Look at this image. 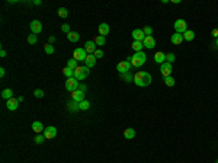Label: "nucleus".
<instances>
[{"mask_svg":"<svg viewBox=\"0 0 218 163\" xmlns=\"http://www.w3.org/2000/svg\"><path fill=\"white\" fill-rule=\"evenodd\" d=\"M67 109H68L70 112H77V111H80V108H79V102H76V100L68 102V103H67Z\"/></svg>","mask_w":218,"mask_h":163,"instance_id":"obj_20","label":"nucleus"},{"mask_svg":"<svg viewBox=\"0 0 218 163\" xmlns=\"http://www.w3.org/2000/svg\"><path fill=\"white\" fill-rule=\"evenodd\" d=\"M87 57V53L85 48H76L74 50V53H73V58L76 60V61H85Z\"/></svg>","mask_w":218,"mask_h":163,"instance_id":"obj_6","label":"nucleus"},{"mask_svg":"<svg viewBox=\"0 0 218 163\" xmlns=\"http://www.w3.org/2000/svg\"><path fill=\"white\" fill-rule=\"evenodd\" d=\"M142 44H144V48L151 50V48L156 47V39H154L153 36H145V38H144V41H142Z\"/></svg>","mask_w":218,"mask_h":163,"instance_id":"obj_14","label":"nucleus"},{"mask_svg":"<svg viewBox=\"0 0 218 163\" xmlns=\"http://www.w3.org/2000/svg\"><path fill=\"white\" fill-rule=\"evenodd\" d=\"M93 41L96 42V45H98V47H103V45H105V42H106V41H105V36H102V35H96V36L93 38Z\"/></svg>","mask_w":218,"mask_h":163,"instance_id":"obj_26","label":"nucleus"},{"mask_svg":"<svg viewBox=\"0 0 218 163\" xmlns=\"http://www.w3.org/2000/svg\"><path fill=\"white\" fill-rule=\"evenodd\" d=\"M18 106H19V100H18V98H12L6 102V108L9 109V111H16Z\"/></svg>","mask_w":218,"mask_h":163,"instance_id":"obj_12","label":"nucleus"},{"mask_svg":"<svg viewBox=\"0 0 218 163\" xmlns=\"http://www.w3.org/2000/svg\"><path fill=\"white\" fill-rule=\"evenodd\" d=\"M32 130L35 131V132H41V131L44 130L42 122H39V121H33L32 122Z\"/></svg>","mask_w":218,"mask_h":163,"instance_id":"obj_24","label":"nucleus"},{"mask_svg":"<svg viewBox=\"0 0 218 163\" xmlns=\"http://www.w3.org/2000/svg\"><path fill=\"white\" fill-rule=\"evenodd\" d=\"M44 51H45L47 54H54V51H55L54 45H53V44H45V45H44Z\"/></svg>","mask_w":218,"mask_h":163,"instance_id":"obj_30","label":"nucleus"},{"mask_svg":"<svg viewBox=\"0 0 218 163\" xmlns=\"http://www.w3.org/2000/svg\"><path fill=\"white\" fill-rule=\"evenodd\" d=\"M1 98L6 99V100L12 99L13 98V90H12V89H3V90H1Z\"/></svg>","mask_w":218,"mask_h":163,"instance_id":"obj_23","label":"nucleus"},{"mask_svg":"<svg viewBox=\"0 0 218 163\" xmlns=\"http://www.w3.org/2000/svg\"><path fill=\"white\" fill-rule=\"evenodd\" d=\"M79 85H80V82L74 79V77H70V79H67V82H65V89L67 90H70V92H74L79 89Z\"/></svg>","mask_w":218,"mask_h":163,"instance_id":"obj_5","label":"nucleus"},{"mask_svg":"<svg viewBox=\"0 0 218 163\" xmlns=\"http://www.w3.org/2000/svg\"><path fill=\"white\" fill-rule=\"evenodd\" d=\"M124 137H125L127 140H132V138L135 137V130H134V128H125V130H124Z\"/></svg>","mask_w":218,"mask_h":163,"instance_id":"obj_21","label":"nucleus"},{"mask_svg":"<svg viewBox=\"0 0 218 163\" xmlns=\"http://www.w3.org/2000/svg\"><path fill=\"white\" fill-rule=\"evenodd\" d=\"M132 38H134V41H144L145 35L142 32V29H134L132 31Z\"/></svg>","mask_w":218,"mask_h":163,"instance_id":"obj_15","label":"nucleus"},{"mask_svg":"<svg viewBox=\"0 0 218 163\" xmlns=\"http://www.w3.org/2000/svg\"><path fill=\"white\" fill-rule=\"evenodd\" d=\"M93 55H95L96 58H102V57H103V51H102V50H99V48H98V50L95 51V54H93Z\"/></svg>","mask_w":218,"mask_h":163,"instance_id":"obj_41","label":"nucleus"},{"mask_svg":"<svg viewBox=\"0 0 218 163\" xmlns=\"http://www.w3.org/2000/svg\"><path fill=\"white\" fill-rule=\"evenodd\" d=\"M29 28H31V31H32V33H41L42 32V23L39 21H32L31 22V25H29Z\"/></svg>","mask_w":218,"mask_h":163,"instance_id":"obj_10","label":"nucleus"},{"mask_svg":"<svg viewBox=\"0 0 218 163\" xmlns=\"http://www.w3.org/2000/svg\"><path fill=\"white\" fill-rule=\"evenodd\" d=\"M23 99H25L23 96H19V98H18V100H19V103H21V102H23Z\"/></svg>","mask_w":218,"mask_h":163,"instance_id":"obj_48","label":"nucleus"},{"mask_svg":"<svg viewBox=\"0 0 218 163\" xmlns=\"http://www.w3.org/2000/svg\"><path fill=\"white\" fill-rule=\"evenodd\" d=\"M79 108H80V111H87V109L90 108V102H87L86 99L82 100V102L79 103Z\"/></svg>","mask_w":218,"mask_h":163,"instance_id":"obj_31","label":"nucleus"},{"mask_svg":"<svg viewBox=\"0 0 218 163\" xmlns=\"http://www.w3.org/2000/svg\"><path fill=\"white\" fill-rule=\"evenodd\" d=\"M164 83H166V86H169V87H172V86H174V79L172 76H169V77H164Z\"/></svg>","mask_w":218,"mask_h":163,"instance_id":"obj_32","label":"nucleus"},{"mask_svg":"<svg viewBox=\"0 0 218 163\" xmlns=\"http://www.w3.org/2000/svg\"><path fill=\"white\" fill-rule=\"evenodd\" d=\"M174 31H176V33H183L188 31V25H186V22L183 21V19H177V21L174 22Z\"/></svg>","mask_w":218,"mask_h":163,"instance_id":"obj_4","label":"nucleus"},{"mask_svg":"<svg viewBox=\"0 0 218 163\" xmlns=\"http://www.w3.org/2000/svg\"><path fill=\"white\" fill-rule=\"evenodd\" d=\"M98 31H99V35L105 36V35H108V33H109L110 28H109L108 23H100V25H99V28H98Z\"/></svg>","mask_w":218,"mask_h":163,"instance_id":"obj_17","label":"nucleus"},{"mask_svg":"<svg viewBox=\"0 0 218 163\" xmlns=\"http://www.w3.org/2000/svg\"><path fill=\"white\" fill-rule=\"evenodd\" d=\"M45 140H47V138H45L44 135H36V137H35V143H36V144H41V143H44Z\"/></svg>","mask_w":218,"mask_h":163,"instance_id":"obj_40","label":"nucleus"},{"mask_svg":"<svg viewBox=\"0 0 218 163\" xmlns=\"http://www.w3.org/2000/svg\"><path fill=\"white\" fill-rule=\"evenodd\" d=\"M182 41H183V35H182V33H176V32H174L173 35H172V44H174V45H179V44H182Z\"/></svg>","mask_w":218,"mask_h":163,"instance_id":"obj_19","label":"nucleus"},{"mask_svg":"<svg viewBox=\"0 0 218 163\" xmlns=\"http://www.w3.org/2000/svg\"><path fill=\"white\" fill-rule=\"evenodd\" d=\"M172 64L170 63H163V64L160 65V71H162V74H163L164 77H169L172 76Z\"/></svg>","mask_w":218,"mask_h":163,"instance_id":"obj_9","label":"nucleus"},{"mask_svg":"<svg viewBox=\"0 0 218 163\" xmlns=\"http://www.w3.org/2000/svg\"><path fill=\"white\" fill-rule=\"evenodd\" d=\"M89 74H90V68L86 65H79L77 68H74V79H77L79 82L85 80Z\"/></svg>","mask_w":218,"mask_h":163,"instance_id":"obj_3","label":"nucleus"},{"mask_svg":"<svg viewBox=\"0 0 218 163\" xmlns=\"http://www.w3.org/2000/svg\"><path fill=\"white\" fill-rule=\"evenodd\" d=\"M154 61H156V63H159V64L162 65L163 63H166V54H164V53H162V51L156 53V54H154Z\"/></svg>","mask_w":218,"mask_h":163,"instance_id":"obj_18","label":"nucleus"},{"mask_svg":"<svg viewBox=\"0 0 218 163\" xmlns=\"http://www.w3.org/2000/svg\"><path fill=\"white\" fill-rule=\"evenodd\" d=\"M215 163H218V160H217V162H215Z\"/></svg>","mask_w":218,"mask_h":163,"instance_id":"obj_50","label":"nucleus"},{"mask_svg":"<svg viewBox=\"0 0 218 163\" xmlns=\"http://www.w3.org/2000/svg\"><path fill=\"white\" fill-rule=\"evenodd\" d=\"M33 4H36V6H39V4H41V0H35V1H33Z\"/></svg>","mask_w":218,"mask_h":163,"instance_id":"obj_47","label":"nucleus"},{"mask_svg":"<svg viewBox=\"0 0 218 163\" xmlns=\"http://www.w3.org/2000/svg\"><path fill=\"white\" fill-rule=\"evenodd\" d=\"M132 48L135 50V53H138V51H142V48H144V44H142V41H134V42H132Z\"/></svg>","mask_w":218,"mask_h":163,"instance_id":"obj_28","label":"nucleus"},{"mask_svg":"<svg viewBox=\"0 0 218 163\" xmlns=\"http://www.w3.org/2000/svg\"><path fill=\"white\" fill-rule=\"evenodd\" d=\"M36 41H38V38H36V35H35V33H31V35H29V36H28V42L29 44H36Z\"/></svg>","mask_w":218,"mask_h":163,"instance_id":"obj_38","label":"nucleus"},{"mask_svg":"<svg viewBox=\"0 0 218 163\" xmlns=\"http://www.w3.org/2000/svg\"><path fill=\"white\" fill-rule=\"evenodd\" d=\"M4 74H6V70L1 67V68H0V77H4Z\"/></svg>","mask_w":218,"mask_h":163,"instance_id":"obj_43","label":"nucleus"},{"mask_svg":"<svg viewBox=\"0 0 218 163\" xmlns=\"http://www.w3.org/2000/svg\"><path fill=\"white\" fill-rule=\"evenodd\" d=\"M63 74H64L67 79L74 77V70H73V68H70V67H64V68H63Z\"/></svg>","mask_w":218,"mask_h":163,"instance_id":"obj_27","label":"nucleus"},{"mask_svg":"<svg viewBox=\"0 0 218 163\" xmlns=\"http://www.w3.org/2000/svg\"><path fill=\"white\" fill-rule=\"evenodd\" d=\"M142 32H144V35H145V36H151L153 28H151V26H144V28H142Z\"/></svg>","mask_w":218,"mask_h":163,"instance_id":"obj_36","label":"nucleus"},{"mask_svg":"<svg viewBox=\"0 0 218 163\" xmlns=\"http://www.w3.org/2000/svg\"><path fill=\"white\" fill-rule=\"evenodd\" d=\"M194 38H195V32L191 31V29H188V31L183 33V39H185V41H194Z\"/></svg>","mask_w":218,"mask_h":163,"instance_id":"obj_25","label":"nucleus"},{"mask_svg":"<svg viewBox=\"0 0 218 163\" xmlns=\"http://www.w3.org/2000/svg\"><path fill=\"white\" fill-rule=\"evenodd\" d=\"M0 57H6V50H4V48L0 50Z\"/></svg>","mask_w":218,"mask_h":163,"instance_id":"obj_44","label":"nucleus"},{"mask_svg":"<svg viewBox=\"0 0 218 163\" xmlns=\"http://www.w3.org/2000/svg\"><path fill=\"white\" fill-rule=\"evenodd\" d=\"M55 135H57V128H55L54 125H50V127H47V128L44 130V137H45L47 140L54 138Z\"/></svg>","mask_w":218,"mask_h":163,"instance_id":"obj_8","label":"nucleus"},{"mask_svg":"<svg viewBox=\"0 0 218 163\" xmlns=\"http://www.w3.org/2000/svg\"><path fill=\"white\" fill-rule=\"evenodd\" d=\"M134 83L140 87H145L151 83V74L147 71H137L134 74Z\"/></svg>","mask_w":218,"mask_h":163,"instance_id":"obj_1","label":"nucleus"},{"mask_svg":"<svg viewBox=\"0 0 218 163\" xmlns=\"http://www.w3.org/2000/svg\"><path fill=\"white\" fill-rule=\"evenodd\" d=\"M67 67H70V68H77L79 65H77V61L74 60V58H71V60H68V63H67Z\"/></svg>","mask_w":218,"mask_h":163,"instance_id":"obj_37","label":"nucleus"},{"mask_svg":"<svg viewBox=\"0 0 218 163\" xmlns=\"http://www.w3.org/2000/svg\"><path fill=\"white\" fill-rule=\"evenodd\" d=\"M58 16H60V18H67V16H68V10H67L65 7H60V9H58Z\"/></svg>","mask_w":218,"mask_h":163,"instance_id":"obj_35","label":"nucleus"},{"mask_svg":"<svg viewBox=\"0 0 218 163\" xmlns=\"http://www.w3.org/2000/svg\"><path fill=\"white\" fill-rule=\"evenodd\" d=\"M174 60H176V55L173 53H170V54H166V63H170V64H173Z\"/></svg>","mask_w":218,"mask_h":163,"instance_id":"obj_34","label":"nucleus"},{"mask_svg":"<svg viewBox=\"0 0 218 163\" xmlns=\"http://www.w3.org/2000/svg\"><path fill=\"white\" fill-rule=\"evenodd\" d=\"M79 90H82V92H85V93H86V90H87L86 85H82V83H80V85H79Z\"/></svg>","mask_w":218,"mask_h":163,"instance_id":"obj_42","label":"nucleus"},{"mask_svg":"<svg viewBox=\"0 0 218 163\" xmlns=\"http://www.w3.org/2000/svg\"><path fill=\"white\" fill-rule=\"evenodd\" d=\"M67 39L70 41V42H77L79 39H80V35H79V32H71L67 33Z\"/></svg>","mask_w":218,"mask_h":163,"instance_id":"obj_22","label":"nucleus"},{"mask_svg":"<svg viewBox=\"0 0 218 163\" xmlns=\"http://www.w3.org/2000/svg\"><path fill=\"white\" fill-rule=\"evenodd\" d=\"M55 41V36H50V38H48V44H53Z\"/></svg>","mask_w":218,"mask_h":163,"instance_id":"obj_46","label":"nucleus"},{"mask_svg":"<svg viewBox=\"0 0 218 163\" xmlns=\"http://www.w3.org/2000/svg\"><path fill=\"white\" fill-rule=\"evenodd\" d=\"M121 79H122L125 83H130V82H132V80H134V76H132L130 71H128V73H124V74H121Z\"/></svg>","mask_w":218,"mask_h":163,"instance_id":"obj_29","label":"nucleus"},{"mask_svg":"<svg viewBox=\"0 0 218 163\" xmlns=\"http://www.w3.org/2000/svg\"><path fill=\"white\" fill-rule=\"evenodd\" d=\"M96 57L93 54H87L86 60H85V63H86V67H89V68H92V67H95V64H96Z\"/></svg>","mask_w":218,"mask_h":163,"instance_id":"obj_16","label":"nucleus"},{"mask_svg":"<svg viewBox=\"0 0 218 163\" xmlns=\"http://www.w3.org/2000/svg\"><path fill=\"white\" fill-rule=\"evenodd\" d=\"M215 44H217V47H218V38H217V42H215Z\"/></svg>","mask_w":218,"mask_h":163,"instance_id":"obj_49","label":"nucleus"},{"mask_svg":"<svg viewBox=\"0 0 218 163\" xmlns=\"http://www.w3.org/2000/svg\"><path fill=\"white\" fill-rule=\"evenodd\" d=\"M128 61L131 63V65H134V67H141L144 63H145V60H147V55L144 51H138V53H135L134 55H131L127 58Z\"/></svg>","mask_w":218,"mask_h":163,"instance_id":"obj_2","label":"nucleus"},{"mask_svg":"<svg viewBox=\"0 0 218 163\" xmlns=\"http://www.w3.org/2000/svg\"><path fill=\"white\" fill-rule=\"evenodd\" d=\"M85 50H86L87 54H95V51L98 50V45L95 41H86L85 44Z\"/></svg>","mask_w":218,"mask_h":163,"instance_id":"obj_11","label":"nucleus"},{"mask_svg":"<svg viewBox=\"0 0 218 163\" xmlns=\"http://www.w3.org/2000/svg\"><path fill=\"white\" fill-rule=\"evenodd\" d=\"M131 68V63L128 60H124V61H119L118 65H116V70L119 71L121 74H124V73H128Z\"/></svg>","mask_w":218,"mask_h":163,"instance_id":"obj_7","label":"nucleus"},{"mask_svg":"<svg viewBox=\"0 0 218 163\" xmlns=\"http://www.w3.org/2000/svg\"><path fill=\"white\" fill-rule=\"evenodd\" d=\"M71 98L73 100H76V102H82V100H85V92H82V90H74V92H71Z\"/></svg>","mask_w":218,"mask_h":163,"instance_id":"obj_13","label":"nucleus"},{"mask_svg":"<svg viewBox=\"0 0 218 163\" xmlns=\"http://www.w3.org/2000/svg\"><path fill=\"white\" fill-rule=\"evenodd\" d=\"M61 31H63V32H65V33H70V32H71V29H70V25H68V23H64V25L61 26Z\"/></svg>","mask_w":218,"mask_h":163,"instance_id":"obj_39","label":"nucleus"},{"mask_svg":"<svg viewBox=\"0 0 218 163\" xmlns=\"http://www.w3.org/2000/svg\"><path fill=\"white\" fill-rule=\"evenodd\" d=\"M212 36H215V38H218V29H212Z\"/></svg>","mask_w":218,"mask_h":163,"instance_id":"obj_45","label":"nucleus"},{"mask_svg":"<svg viewBox=\"0 0 218 163\" xmlns=\"http://www.w3.org/2000/svg\"><path fill=\"white\" fill-rule=\"evenodd\" d=\"M44 95H45V92H44L42 89H35V90H33V96H35V98H44Z\"/></svg>","mask_w":218,"mask_h":163,"instance_id":"obj_33","label":"nucleus"}]
</instances>
